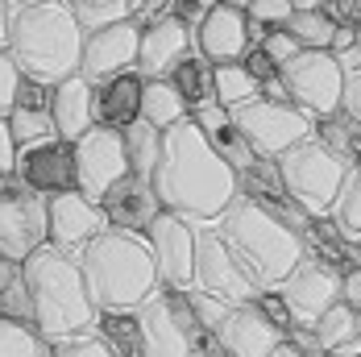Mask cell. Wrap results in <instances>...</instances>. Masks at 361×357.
Masks as SVG:
<instances>
[{"instance_id":"ac0fdd59","label":"cell","mask_w":361,"mask_h":357,"mask_svg":"<svg viewBox=\"0 0 361 357\" xmlns=\"http://www.w3.org/2000/svg\"><path fill=\"white\" fill-rule=\"evenodd\" d=\"M195 50L220 67V63H241V54L250 50V17L245 8H233V4H220L212 0V8L204 13V21L191 30Z\"/></svg>"},{"instance_id":"7dc6e473","label":"cell","mask_w":361,"mask_h":357,"mask_svg":"<svg viewBox=\"0 0 361 357\" xmlns=\"http://www.w3.org/2000/svg\"><path fill=\"white\" fill-rule=\"evenodd\" d=\"M8 21H13V0H0V50L8 46Z\"/></svg>"},{"instance_id":"52a82bcc","label":"cell","mask_w":361,"mask_h":357,"mask_svg":"<svg viewBox=\"0 0 361 357\" xmlns=\"http://www.w3.org/2000/svg\"><path fill=\"white\" fill-rule=\"evenodd\" d=\"M228 116L237 121V129L245 133L253 154H262V158H279V154H287L290 145L316 138V116H307L303 108H295L290 100L257 96L250 104L228 108Z\"/></svg>"},{"instance_id":"3957f363","label":"cell","mask_w":361,"mask_h":357,"mask_svg":"<svg viewBox=\"0 0 361 357\" xmlns=\"http://www.w3.org/2000/svg\"><path fill=\"white\" fill-rule=\"evenodd\" d=\"M75 262H79V274H83L87 299L96 303V312L142 308L145 299L158 291L154 253H149L142 233L104 229L75 253Z\"/></svg>"},{"instance_id":"e0dca14e","label":"cell","mask_w":361,"mask_h":357,"mask_svg":"<svg viewBox=\"0 0 361 357\" xmlns=\"http://www.w3.org/2000/svg\"><path fill=\"white\" fill-rule=\"evenodd\" d=\"M100 212H104V224L109 229H121V233H142L154 224V216L166 212L162 208V200H158V191H154V183L142 175H121L112 183L109 191L100 195Z\"/></svg>"},{"instance_id":"6da1fadb","label":"cell","mask_w":361,"mask_h":357,"mask_svg":"<svg viewBox=\"0 0 361 357\" xmlns=\"http://www.w3.org/2000/svg\"><path fill=\"white\" fill-rule=\"evenodd\" d=\"M149 183H154L162 208L187 216L191 224L220 220V212L241 195L233 167L208 145L195 116H183L179 125H171L162 133V154H158Z\"/></svg>"},{"instance_id":"7402d4cb","label":"cell","mask_w":361,"mask_h":357,"mask_svg":"<svg viewBox=\"0 0 361 357\" xmlns=\"http://www.w3.org/2000/svg\"><path fill=\"white\" fill-rule=\"evenodd\" d=\"M191 46H195V42H191V30H187L183 21H175V17H162V21H154V25L142 30V42H137V71H142L145 79H162Z\"/></svg>"},{"instance_id":"60d3db41","label":"cell","mask_w":361,"mask_h":357,"mask_svg":"<svg viewBox=\"0 0 361 357\" xmlns=\"http://www.w3.org/2000/svg\"><path fill=\"white\" fill-rule=\"evenodd\" d=\"M241 67H245V71H250L262 87H266V83H274V79H279V71H283V67H279V63H274L262 46H250V50L241 54Z\"/></svg>"},{"instance_id":"5b68a950","label":"cell","mask_w":361,"mask_h":357,"mask_svg":"<svg viewBox=\"0 0 361 357\" xmlns=\"http://www.w3.org/2000/svg\"><path fill=\"white\" fill-rule=\"evenodd\" d=\"M224 246L233 250V258L241 262V270L250 274V283L257 291H270L290 274V266L303 258V237L283 224L279 216H270L266 208H257L253 200L237 195L216 220Z\"/></svg>"},{"instance_id":"816d5d0a","label":"cell","mask_w":361,"mask_h":357,"mask_svg":"<svg viewBox=\"0 0 361 357\" xmlns=\"http://www.w3.org/2000/svg\"><path fill=\"white\" fill-rule=\"evenodd\" d=\"M13 4H46V0H13Z\"/></svg>"},{"instance_id":"db71d44e","label":"cell","mask_w":361,"mask_h":357,"mask_svg":"<svg viewBox=\"0 0 361 357\" xmlns=\"http://www.w3.org/2000/svg\"><path fill=\"white\" fill-rule=\"evenodd\" d=\"M191 357H224V353H191Z\"/></svg>"},{"instance_id":"603a6c76","label":"cell","mask_w":361,"mask_h":357,"mask_svg":"<svg viewBox=\"0 0 361 357\" xmlns=\"http://www.w3.org/2000/svg\"><path fill=\"white\" fill-rule=\"evenodd\" d=\"M50 116H54V133L63 142H79L96 116H92V79L83 75H67L50 87Z\"/></svg>"},{"instance_id":"9a60e30c","label":"cell","mask_w":361,"mask_h":357,"mask_svg":"<svg viewBox=\"0 0 361 357\" xmlns=\"http://www.w3.org/2000/svg\"><path fill=\"white\" fill-rule=\"evenodd\" d=\"M13 175L30 183L37 195H59V191H75V145L63 138H46V142L21 145Z\"/></svg>"},{"instance_id":"484cf974","label":"cell","mask_w":361,"mask_h":357,"mask_svg":"<svg viewBox=\"0 0 361 357\" xmlns=\"http://www.w3.org/2000/svg\"><path fill=\"white\" fill-rule=\"evenodd\" d=\"M92 337H100L116 357H145V332L137 308H112V312H96Z\"/></svg>"},{"instance_id":"f907efd6","label":"cell","mask_w":361,"mask_h":357,"mask_svg":"<svg viewBox=\"0 0 361 357\" xmlns=\"http://www.w3.org/2000/svg\"><path fill=\"white\" fill-rule=\"evenodd\" d=\"M13 270H17V266H13V262H4V258H0V286H4V279H8V274H13Z\"/></svg>"},{"instance_id":"1f68e13d","label":"cell","mask_w":361,"mask_h":357,"mask_svg":"<svg viewBox=\"0 0 361 357\" xmlns=\"http://www.w3.org/2000/svg\"><path fill=\"white\" fill-rule=\"evenodd\" d=\"M212 92H216L220 108H237V104L257 100V96H262V83H257L241 63H220L216 75H212Z\"/></svg>"},{"instance_id":"11a10c76","label":"cell","mask_w":361,"mask_h":357,"mask_svg":"<svg viewBox=\"0 0 361 357\" xmlns=\"http://www.w3.org/2000/svg\"><path fill=\"white\" fill-rule=\"evenodd\" d=\"M71 4H75V0H71Z\"/></svg>"},{"instance_id":"b9f144b4","label":"cell","mask_w":361,"mask_h":357,"mask_svg":"<svg viewBox=\"0 0 361 357\" xmlns=\"http://www.w3.org/2000/svg\"><path fill=\"white\" fill-rule=\"evenodd\" d=\"M262 50H266V54H270V59L283 67V63H290V59L299 54V42H295V37H290L287 30L279 25V30H270V34L262 37Z\"/></svg>"},{"instance_id":"9c48e42d","label":"cell","mask_w":361,"mask_h":357,"mask_svg":"<svg viewBox=\"0 0 361 357\" xmlns=\"http://www.w3.org/2000/svg\"><path fill=\"white\" fill-rule=\"evenodd\" d=\"M42 246H46V195H37L13 171L0 175V258L21 266Z\"/></svg>"},{"instance_id":"d590c367","label":"cell","mask_w":361,"mask_h":357,"mask_svg":"<svg viewBox=\"0 0 361 357\" xmlns=\"http://www.w3.org/2000/svg\"><path fill=\"white\" fill-rule=\"evenodd\" d=\"M0 357H54V345L30 324L0 320Z\"/></svg>"},{"instance_id":"8d00e7d4","label":"cell","mask_w":361,"mask_h":357,"mask_svg":"<svg viewBox=\"0 0 361 357\" xmlns=\"http://www.w3.org/2000/svg\"><path fill=\"white\" fill-rule=\"evenodd\" d=\"M0 320H17V324H30L34 328V299H30V286L21 279V266L0 286Z\"/></svg>"},{"instance_id":"bcb514c9","label":"cell","mask_w":361,"mask_h":357,"mask_svg":"<svg viewBox=\"0 0 361 357\" xmlns=\"http://www.w3.org/2000/svg\"><path fill=\"white\" fill-rule=\"evenodd\" d=\"M341 299H345L349 308H361V266L341 274Z\"/></svg>"},{"instance_id":"d6a6232c","label":"cell","mask_w":361,"mask_h":357,"mask_svg":"<svg viewBox=\"0 0 361 357\" xmlns=\"http://www.w3.org/2000/svg\"><path fill=\"white\" fill-rule=\"evenodd\" d=\"M361 328H357V308H349L345 299H336L332 308H328L320 320L312 324V337H316V345L320 349H336V345H345V341H353Z\"/></svg>"},{"instance_id":"7bdbcfd3","label":"cell","mask_w":361,"mask_h":357,"mask_svg":"<svg viewBox=\"0 0 361 357\" xmlns=\"http://www.w3.org/2000/svg\"><path fill=\"white\" fill-rule=\"evenodd\" d=\"M17 83H21L17 63L8 59V50H0V116L13 108V100H17Z\"/></svg>"},{"instance_id":"8992f818","label":"cell","mask_w":361,"mask_h":357,"mask_svg":"<svg viewBox=\"0 0 361 357\" xmlns=\"http://www.w3.org/2000/svg\"><path fill=\"white\" fill-rule=\"evenodd\" d=\"M279 162V175L283 187L290 191V200L303 208L307 216H328L336 195H341V183L349 175V167L328 150L320 138H307V142L290 145L287 154L274 158Z\"/></svg>"},{"instance_id":"f6af8a7d","label":"cell","mask_w":361,"mask_h":357,"mask_svg":"<svg viewBox=\"0 0 361 357\" xmlns=\"http://www.w3.org/2000/svg\"><path fill=\"white\" fill-rule=\"evenodd\" d=\"M13 162H17V142L8 133V116H0V175H8Z\"/></svg>"},{"instance_id":"681fc988","label":"cell","mask_w":361,"mask_h":357,"mask_svg":"<svg viewBox=\"0 0 361 357\" xmlns=\"http://www.w3.org/2000/svg\"><path fill=\"white\" fill-rule=\"evenodd\" d=\"M295 13H312V8H328V0H290Z\"/></svg>"},{"instance_id":"d6986e66","label":"cell","mask_w":361,"mask_h":357,"mask_svg":"<svg viewBox=\"0 0 361 357\" xmlns=\"http://www.w3.org/2000/svg\"><path fill=\"white\" fill-rule=\"evenodd\" d=\"M224 357H270V349L283 341V332L257 312V303H233L216 332Z\"/></svg>"},{"instance_id":"83f0119b","label":"cell","mask_w":361,"mask_h":357,"mask_svg":"<svg viewBox=\"0 0 361 357\" xmlns=\"http://www.w3.org/2000/svg\"><path fill=\"white\" fill-rule=\"evenodd\" d=\"M183 116H191V108L183 104V96L171 87V79H145L142 87V121H149L154 129H171Z\"/></svg>"},{"instance_id":"ffe728a7","label":"cell","mask_w":361,"mask_h":357,"mask_svg":"<svg viewBox=\"0 0 361 357\" xmlns=\"http://www.w3.org/2000/svg\"><path fill=\"white\" fill-rule=\"evenodd\" d=\"M142 87H145V75L137 67L92 83V116H96V125L116 129V133L129 129L142 116Z\"/></svg>"},{"instance_id":"e575fe53","label":"cell","mask_w":361,"mask_h":357,"mask_svg":"<svg viewBox=\"0 0 361 357\" xmlns=\"http://www.w3.org/2000/svg\"><path fill=\"white\" fill-rule=\"evenodd\" d=\"M332 224L349 237V241H357L361 233V167H349V175L341 183V195H336V204H332Z\"/></svg>"},{"instance_id":"7c38bea8","label":"cell","mask_w":361,"mask_h":357,"mask_svg":"<svg viewBox=\"0 0 361 357\" xmlns=\"http://www.w3.org/2000/svg\"><path fill=\"white\" fill-rule=\"evenodd\" d=\"M145 246L154 253L158 286L166 291H191V266H195V224L179 212H158L145 229Z\"/></svg>"},{"instance_id":"ee69618b","label":"cell","mask_w":361,"mask_h":357,"mask_svg":"<svg viewBox=\"0 0 361 357\" xmlns=\"http://www.w3.org/2000/svg\"><path fill=\"white\" fill-rule=\"evenodd\" d=\"M341 112H349V116H357V121H361V71H349V75H345Z\"/></svg>"},{"instance_id":"f35d334b","label":"cell","mask_w":361,"mask_h":357,"mask_svg":"<svg viewBox=\"0 0 361 357\" xmlns=\"http://www.w3.org/2000/svg\"><path fill=\"white\" fill-rule=\"evenodd\" d=\"M253 303H257V312H262L266 320L274 324L283 337H287L290 328H295V320H290V308L283 303V295H279L274 286H270V291H257V295H253Z\"/></svg>"},{"instance_id":"cb8c5ba5","label":"cell","mask_w":361,"mask_h":357,"mask_svg":"<svg viewBox=\"0 0 361 357\" xmlns=\"http://www.w3.org/2000/svg\"><path fill=\"white\" fill-rule=\"evenodd\" d=\"M137 316H142V332H145V357H191V341H187L183 324L175 320L162 286L137 308Z\"/></svg>"},{"instance_id":"277c9868","label":"cell","mask_w":361,"mask_h":357,"mask_svg":"<svg viewBox=\"0 0 361 357\" xmlns=\"http://www.w3.org/2000/svg\"><path fill=\"white\" fill-rule=\"evenodd\" d=\"M21 279L34 299V328L54 345L67 337H83L96 324V303L87 299V286L71 253L42 246L21 262Z\"/></svg>"},{"instance_id":"f5cc1de1","label":"cell","mask_w":361,"mask_h":357,"mask_svg":"<svg viewBox=\"0 0 361 357\" xmlns=\"http://www.w3.org/2000/svg\"><path fill=\"white\" fill-rule=\"evenodd\" d=\"M353 250H357V262H361V233H357V241H353Z\"/></svg>"},{"instance_id":"30bf717a","label":"cell","mask_w":361,"mask_h":357,"mask_svg":"<svg viewBox=\"0 0 361 357\" xmlns=\"http://www.w3.org/2000/svg\"><path fill=\"white\" fill-rule=\"evenodd\" d=\"M191 286L204 295H216L224 303H250L257 286L241 270V262L224 246L216 220L212 224H195V266H191Z\"/></svg>"},{"instance_id":"4316f807","label":"cell","mask_w":361,"mask_h":357,"mask_svg":"<svg viewBox=\"0 0 361 357\" xmlns=\"http://www.w3.org/2000/svg\"><path fill=\"white\" fill-rule=\"evenodd\" d=\"M212 75H216V67H212L195 46H191V50H187V54H183L179 63L162 75V79H171V87L183 96V104L195 112V108H204V104H212V100H216V92H212Z\"/></svg>"},{"instance_id":"8fae6325","label":"cell","mask_w":361,"mask_h":357,"mask_svg":"<svg viewBox=\"0 0 361 357\" xmlns=\"http://www.w3.org/2000/svg\"><path fill=\"white\" fill-rule=\"evenodd\" d=\"M274 291L283 295V303L290 308L295 328H312V324L341 299V270H332L328 262L303 253V258L290 266V274L274 286Z\"/></svg>"},{"instance_id":"836d02e7","label":"cell","mask_w":361,"mask_h":357,"mask_svg":"<svg viewBox=\"0 0 361 357\" xmlns=\"http://www.w3.org/2000/svg\"><path fill=\"white\" fill-rule=\"evenodd\" d=\"M75 21L83 34L92 30H104V25H116V21H133V8L137 0H75Z\"/></svg>"},{"instance_id":"4dcf8cb0","label":"cell","mask_w":361,"mask_h":357,"mask_svg":"<svg viewBox=\"0 0 361 357\" xmlns=\"http://www.w3.org/2000/svg\"><path fill=\"white\" fill-rule=\"evenodd\" d=\"M283 30L299 42V50H332V37L341 25L328 8H312V13H290Z\"/></svg>"},{"instance_id":"74e56055","label":"cell","mask_w":361,"mask_h":357,"mask_svg":"<svg viewBox=\"0 0 361 357\" xmlns=\"http://www.w3.org/2000/svg\"><path fill=\"white\" fill-rule=\"evenodd\" d=\"M290 13H295V4H290V0H250V4H245V17H250V21H262L266 30L287 25Z\"/></svg>"},{"instance_id":"f546056e","label":"cell","mask_w":361,"mask_h":357,"mask_svg":"<svg viewBox=\"0 0 361 357\" xmlns=\"http://www.w3.org/2000/svg\"><path fill=\"white\" fill-rule=\"evenodd\" d=\"M121 142H125V158H129V171L133 175L149 178L158 167V154H162V129H154L149 121H133L129 129H121Z\"/></svg>"},{"instance_id":"7a4b0ae2","label":"cell","mask_w":361,"mask_h":357,"mask_svg":"<svg viewBox=\"0 0 361 357\" xmlns=\"http://www.w3.org/2000/svg\"><path fill=\"white\" fill-rule=\"evenodd\" d=\"M8 59L17 71L59 83L67 75H79V54H83V30L75 21L71 0H46V4H13L8 21Z\"/></svg>"},{"instance_id":"2e32d148","label":"cell","mask_w":361,"mask_h":357,"mask_svg":"<svg viewBox=\"0 0 361 357\" xmlns=\"http://www.w3.org/2000/svg\"><path fill=\"white\" fill-rule=\"evenodd\" d=\"M137 42H142V25L137 21H116V25L83 34L79 75L100 83V79H109L116 71H133L137 67Z\"/></svg>"},{"instance_id":"ab89813d","label":"cell","mask_w":361,"mask_h":357,"mask_svg":"<svg viewBox=\"0 0 361 357\" xmlns=\"http://www.w3.org/2000/svg\"><path fill=\"white\" fill-rule=\"evenodd\" d=\"M54 357H116L100 341V337H92V332H83V337H67V341H54Z\"/></svg>"},{"instance_id":"c3c4849f","label":"cell","mask_w":361,"mask_h":357,"mask_svg":"<svg viewBox=\"0 0 361 357\" xmlns=\"http://www.w3.org/2000/svg\"><path fill=\"white\" fill-rule=\"evenodd\" d=\"M270 357H307V353H303V349H299V345H295L290 337H283V341H279V345L270 349Z\"/></svg>"},{"instance_id":"ba28073f","label":"cell","mask_w":361,"mask_h":357,"mask_svg":"<svg viewBox=\"0 0 361 357\" xmlns=\"http://www.w3.org/2000/svg\"><path fill=\"white\" fill-rule=\"evenodd\" d=\"M279 87L295 108L307 116H332L341 112V92H345V71L332 50H299L279 71Z\"/></svg>"},{"instance_id":"4fadbf2b","label":"cell","mask_w":361,"mask_h":357,"mask_svg":"<svg viewBox=\"0 0 361 357\" xmlns=\"http://www.w3.org/2000/svg\"><path fill=\"white\" fill-rule=\"evenodd\" d=\"M75 145V191H83L87 200L100 204V195L109 191L121 175H129V158H125V142L116 129L92 125Z\"/></svg>"},{"instance_id":"d4e9b609","label":"cell","mask_w":361,"mask_h":357,"mask_svg":"<svg viewBox=\"0 0 361 357\" xmlns=\"http://www.w3.org/2000/svg\"><path fill=\"white\" fill-rule=\"evenodd\" d=\"M191 116H195V125L204 129L208 145H212L220 158H224V162L233 167V175H241L245 167H253V158H257V154H253V145L245 142V133L237 129V121L228 116V108H220L216 100H212V104L195 108Z\"/></svg>"},{"instance_id":"f1b7e54d","label":"cell","mask_w":361,"mask_h":357,"mask_svg":"<svg viewBox=\"0 0 361 357\" xmlns=\"http://www.w3.org/2000/svg\"><path fill=\"white\" fill-rule=\"evenodd\" d=\"M316 138L345 162V167H361V121L349 112H332L316 121Z\"/></svg>"},{"instance_id":"44dd1931","label":"cell","mask_w":361,"mask_h":357,"mask_svg":"<svg viewBox=\"0 0 361 357\" xmlns=\"http://www.w3.org/2000/svg\"><path fill=\"white\" fill-rule=\"evenodd\" d=\"M50 87H54V83H42V79L21 75L17 100L4 112L17 150H21V145H34V142H46V138H59V133H54V116H50Z\"/></svg>"},{"instance_id":"5bb4252c","label":"cell","mask_w":361,"mask_h":357,"mask_svg":"<svg viewBox=\"0 0 361 357\" xmlns=\"http://www.w3.org/2000/svg\"><path fill=\"white\" fill-rule=\"evenodd\" d=\"M104 212L96 200H87L83 191H59L46 200V246L63 253H79L96 233H104Z\"/></svg>"}]
</instances>
